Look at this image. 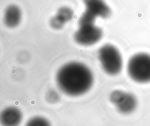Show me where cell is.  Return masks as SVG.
Masks as SVG:
<instances>
[{"label": "cell", "instance_id": "6da1fadb", "mask_svg": "<svg viewBox=\"0 0 150 126\" xmlns=\"http://www.w3.org/2000/svg\"><path fill=\"white\" fill-rule=\"evenodd\" d=\"M93 75L85 64L71 62L62 66L56 74L59 88L70 96H79L87 92L93 84Z\"/></svg>", "mask_w": 150, "mask_h": 126}, {"label": "cell", "instance_id": "7a4b0ae2", "mask_svg": "<svg viewBox=\"0 0 150 126\" xmlns=\"http://www.w3.org/2000/svg\"><path fill=\"white\" fill-rule=\"evenodd\" d=\"M96 19L86 12L81 15L79 21V28L74 33V39L78 44L91 46L101 39L103 31L94 24Z\"/></svg>", "mask_w": 150, "mask_h": 126}, {"label": "cell", "instance_id": "3957f363", "mask_svg": "<svg viewBox=\"0 0 150 126\" xmlns=\"http://www.w3.org/2000/svg\"><path fill=\"white\" fill-rule=\"evenodd\" d=\"M128 76L138 83H150V54L139 52L132 55L128 61Z\"/></svg>", "mask_w": 150, "mask_h": 126}, {"label": "cell", "instance_id": "277c9868", "mask_svg": "<svg viewBox=\"0 0 150 126\" xmlns=\"http://www.w3.org/2000/svg\"><path fill=\"white\" fill-rule=\"evenodd\" d=\"M98 58L104 71L108 74L115 76L119 74L123 66L121 54L112 45L105 44L98 51Z\"/></svg>", "mask_w": 150, "mask_h": 126}, {"label": "cell", "instance_id": "5b68a950", "mask_svg": "<svg viewBox=\"0 0 150 126\" xmlns=\"http://www.w3.org/2000/svg\"><path fill=\"white\" fill-rule=\"evenodd\" d=\"M110 100L117 110L124 114L132 113L137 106V100L133 94L120 90L112 91L110 95Z\"/></svg>", "mask_w": 150, "mask_h": 126}, {"label": "cell", "instance_id": "8992f818", "mask_svg": "<svg viewBox=\"0 0 150 126\" xmlns=\"http://www.w3.org/2000/svg\"><path fill=\"white\" fill-rule=\"evenodd\" d=\"M85 12L94 18H107L111 13V9L104 0H83Z\"/></svg>", "mask_w": 150, "mask_h": 126}, {"label": "cell", "instance_id": "52a82bcc", "mask_svg": "<svg viewBox=\"0 0 150 126\" xmlns=\"http://www.w3.org/2000/svg\"><path fill=\"white\" fill-rule=\"evenodd\" d=\"M22 118V113L18 108L9 106L2 111L0 121L3 126H18L21 123Z\"/></svg>", "mask_w": 150, "mask_h": 126}, {"label": "cell", "instance_id": "ba28073f", "mask_svg": "<svg viewBox=\"0 0 150 126\" xmlns=\"http://www.w3.org/2000/svg\"><path fill=\"white\" fill-rule=\"evenodd\" d=\"M21 16L22 13L19 8L16 5H10L5 12V23L9 28H15L19 24Z\"/></svg>", "mask_w": 150, "mask_h": 126}, {"label": "cell", "instance_id": "9c48e42d", "mask_svg": "<svg viewBox=\"0 0 150 126\" xmlns=\"http://www.w3.org/2000/svg\"><path fill=\"white\" fill-rule=\"evenodd\" d=\"M56 16L64 23L70 21L73 16V12L67 7H62L58 11Z\"/></svg>", "mask_w": 150, "mask_h": 126}, {"label": "cell", "instance_id": "30bf717a", "mask_svg": "<svg viewBox=\"0 0 150 126\" xmlns=\"http://www.w3.org/2000/svg\"><path fill=\"white\" fill-rule=\"evenodd\" d=\"M25 126H51L49 121L41 116H35L30 118Z\"/></svg>", "mask_w": 150, "mask_h": 126}, {"label": "cell", "instance_id": "8fae6325", "mask_svg": "<svg viewBox=\"0 0 150 126\" xmlns=\"http://www.w3.org/2000/svg\"><path fill=\"white\" fill-rule=\"evenodd\" d=\"M59 98V96L58 93L56 91L53 90H51L49 91H48L46 95V98L47 101L51 103L57 101Z\"/></svg>", "mask_w": 150, "mask_h": 126}]
</instances>
